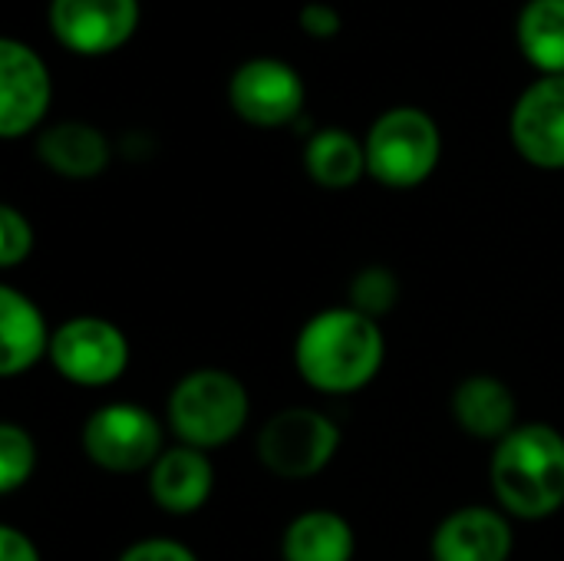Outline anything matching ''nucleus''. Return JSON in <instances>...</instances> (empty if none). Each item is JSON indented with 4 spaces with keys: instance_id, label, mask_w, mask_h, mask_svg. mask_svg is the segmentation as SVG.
<instances>
[{
    "instance_id": "nucleus-1",
    "label": "nucleus",
    "mask_w": 564,
    "mask_h": 561,
    "mask_svg": "<svg viewBox=\"0 0 564 561\" xmlns=\"http://www.w3.org/2000/svg\"><path fill=\"white\" fill-rule=\"evenodd\" d=\"M294 360L301 377L324 393L367 387L383 364V334L357 308H330L311 317L297 337Z\"/></svg>"
},
{
    "instance_id": "nucleus-2",
    "label": "nucleus",
    "mask_w": 564,
    "mask_h": 561,
    "mask_svg": "<svg viewBox=\"0 0 564 561\" xmlns=\"http://www.w3.org/2000/svg\"><path fill=\"white\" fill-rule=\"evenodd\" d=\"M492 489L506 513L545 519L564 506V436L549 423L516 427L492 456Z\"/></svg>"
},
{
    "instance_id": "nucleus-3",
    "label": "nucleus",
    "mask_w": 564,
    "mask_h": 561,
    "mask_svg": "<svg viewBox=\"0 0 564 561\" xmlns=\"http://www.w3.org/2000/svg\"><path fill=\"white\" fill-rule=\"evenodd\" d=\"M367 172L387 188L423 185L443 155V136L436 119L420 106H393L380 112L364 139Z\"/></svg>"
},
{
    "instance_id": "nucleus-4",
    "label": "nucleus",
    "mask_w": 564,
    "mask_h": 561,
    "mask_svg": "<svg viewBox=\"0 0 564 561\" xmlns=\"http://www.w3.org/2000/svg\"><path fill=\"white\" fill-rule=\"evenodd\" d=\"M248 420V393L225 370H195L172 390L169 423L195 450H212L241 433Z\"/></svg>"
},
{
    "instance_id": "nucleus-5",
    "label": "nucleus",
    "mask_w": 564,
    "mask_h": 561,
    "mask_svg": "<svg viewBox=\"0 0 564 561\" xmlns=\"http://www.w3.org/2000/svg\"><path fill=\"white\" fill-rule=\"evenodd\" d=\"M307 86L294 63L281 56H251L228 76V106L258 129H281L301 119Z\"/></svg>"
},
{
    "instance_id": "nucleus-6",
    "label": "nucleus",
    "mask_w": 564,
    "mask_h": 561,
    "mask_svg": "<svg viewBox=\"0 0 564 561\" xmlns=\"http://www.w3.org/2000/svg\"><path fill=\"white\" fill-rule=\"evenodd\" d=\"M142 23L139 0H50L46 26L73 56H109L132 43Z\"/></svg>"
},
{
    "instance_id": "nucleus-7",
    "label": "nucleus",
    "mask_w": 564,
    "mask_h": 561,
    "mask_svg": "<svg viewBox=\"0 0 564 561\" xmlns=\"http://www.w3.org/2000/svg\"><path fill=\"white\" fill-rule=\"evenodd\" d=\"M340 446V430L317 410L278 413L258 440L261 463L281 479H307L321 473Z\"/></svg>"
},
{
    "instance_id": "nucleus-8",
    "label": "nucleus",
    "mask_w": 564,
    "mask_h": 561,
    "mask_svg": "<svg viewBox=\"0 0 564 561\" xmlns=\"http://www.w3.org/2000/svg\"><path fill=\"white\" fill-rule=\"evenodd\" d=\"M86 456L109 473H139L159 463L162 430L155 417L132 403H112L89 417L83 430Z\"/></svg>"
},
{
    "instance_id": "nucleus-9",
    "label": "nucleus",
    "mask_w": 564,
    "mask_h": 561,
    "mask_svg": "<svg viewBox=\"0 0 564 561\" xmlns=\"http://www.w3.org/2000/svg\"><path fill=\"white\" fill-rule=\"evenodd\" d=\"M53 367L79 387H106L122 377L129 364V344L112 321L73 317L50 344Z\"/></svg>"
},
{
    "instance_id": "nucleus-10",
    "label": "nucleus",
    "mask_w": 564,
    "mask_h": 561,
    "mask_svg": "<svg viewBox=\"0 0 564 561\" xmlns=\"http://www.w3.org/2000/svg\"><path fill=\"white\" fill-rule=\"evenodd\" d=\"M53 103V76L43 56L17 40H0V136L20 139L33 132Z\"/></svg>"
},
{
    "instance_id": "nucleus-11",
    "label": "nucleus",
    "mask_w": 564,
    "mask_h": 561,
    "mask_svg": "<svg viewBox=\"0 0 564 561\" xmlns=\"http://www.w3.org/2000/svg\"><path fill=\"white\" fill-rule=\"evenodd\" d=\"M509 136L529 165L549 172L564 169V76H539L519 93Z\"/></svg>"
},
{
    "instance_id": "nucleus-12",
    "label": "nucleus",
    "mask_w": 564,
    "mask_h": 561,
    "mask_svg": "<svg viewBox=\"0 0 564 561\" xmlns=\"http://www.w3.org/2000/svg\"><path fill=\"white\" fill-rule=\"evenodd\" d=\"M512 552V529L492 509H459L453 513L436 539L433 559L436 561H509Z\"/></svg>"
},
{
    "instance_id": "nucleus-13",
    "label": "nucleus",
    "mask_w": 564,
    "mask_h": 561,
    "mask_svg": "<svg viewBox=\"0 0 564 561\" xmlns=\"http://www.w3.org/2000/svg\"><path fill=\"white\" fill-rule=\"evenodd\" d=\"M36 155L63 179H96L112 159V145L102 129L83 119H63L46 126L36 139Z\"/></svg>"
},
{
    "instance_id": "nucleus-14",
    "label": "nucleus",
    "mask_w": 564,
    "mask_h": 561,
    "mask_svg": "<svg viewBox=\"0 0 564 561\" xmlns=\"http://www.w3.org/2000/svg\"><path fill=\"white\" fill-rule=\"evenodd\" d=\"M212 486H215V470L208 456L195 446H178L162 453L149 476L152 499L172 516H188L202 509L212 496Z\"/></svg>"
},
{
    "instance_id": "nucleus-15",
    "label": "nucleus",
    "mask_w": 564,
    "mask_h": 561,
    "mask_svg": "<svg viewBox=\"0 0 564 561\" xmlns=\"http://www.w3.org/2000/svg\"><path fill=\"white\" fill-rule=\"evenodd\" d=\"M50 331L36 304L17 288H0V350H3V377H17L30 370L50 350Z\"/></svg>"
},
{
    "instance_id": "nucleus-16",
    "label": "nucleus",
    "mask_w": 564,
    "mask_h": 561,
    "mask_svg": "<svg viewBox=\"0 0 564 561\" xmlns=\"http://www.w3.org/2000/svg\"><path fill=\"white\" fill-rule=\"evenodd\" d=\"M453 413L469 436L506 440L516 430L512 390L496 377H469L453 397Z\"/></svg>"
},
{
    "instance_id": "nucleus-17",
    "label": "nucleus",
    "mask_w": 564,
    "mask_h": 561,
    "mask_svg": "<svg viewBox=\"0 0 564 561\" xmlns=\"http://www.w3.org/2000/svg\"><path fill=\"white\" fill-rule=\"evenodd\" d=\"M516 46L539 76H564V0H525L516 17Z\"/></svg>"
},
{
    "instance_id": "nucleus-18",
    "label": "nucleus",
    "mask_w": 564,
    "mask_h": 561,
    "mask_svg": "<svg viewBox=\"0 0 564 561\" xmlns=\"http://www.w3.org/2000/svg\"><path fill=\"white\" fill-rule=\"evenodd\" d=\"M304 169L324 188H350L367 175V145L347 129H317L304 145Z\"/></svg>"
},
{
    "instance_id": "nucleus-19",
    "label": "nucleus",
    "mask_w": 564,
    "mask_h": 561,
    "mask_svg": "<svg viewBox=\"0 0 564 561\" xmlns=\"http://www.w3.org/2000/svg\"><path fill=\"white\" fill-rule=\"evenodd\" d=\"M354 532L337 513H304L284 532V561H350Z\"/></svg>"
},
{
    "instance_id": "nucleus-20",
    "label": "nucleus",
    "mask_w": 564,
    "mask_h": 561,
    "mask_svg": "<svg viewBox=\"0 0 564 561\" xmlns=\"http://www.w3.org/2000/svg\"><path fill=\"white\" fill-rule=\"evenodd\" d=\"M33 463H36V453H33L30 433H23L17 423H3L0 427V493L20 489L30 479Z\"/></svg>"
},
{
    "instance_id": "nucleus-21",
    "label": "nucleus",
    "mask_w": 564,
    "mask_h": 561,
    "mask_svg": "<svg viewBox=\"0 0 564 561\" xmlns=\"http://www.w3.org/2000/svg\"><path fill=\"white\" fill-rule=\"evenodd\" d=\"M350 294H354V308L360 314L377 317V314H387L397 304L400 284H397V278L387 268H367V271L357 274Z\"/></svg>"
},
{
    "instance_id": "nucleus-22",
    "label": "nucleus",
    "mask_w": 564,
    "mask_h": 561,
    "mask_svg": "<svg viewBox=\"0 0 564 561\" xmlns=\"http://www.w3.org/2000/svg\"><path fill=\"white\" fill-rule=\"evenodd\" d=\"M33 248V228L30 222L13 208V205H3L0 208V265L3 268H13L20 265Z\"/></svg>"
},
{
    "instance_id": "nucleus-23",
    "label": "nucleus",
    "mask_w": 564,
    "mask_h": 561,
    "mask_svg": "<svg viewBox=\"0 0 564 561\" xmlns=\"http://www.w3.org/2000/svg\"><path fill=\"white\" fill-rule=\"evenodd\" d=\"M297 26L311 40H334L344 30V13L327 0H307L297 10Z\"/></svg>"
},
{
    "instance_id": "nucleus-24",
    "label": "nucleus",
    "mask_w": 564,
    "mask_h": 561,
    "mask_svg": "<svg viewBox=\"0 0 564 561\" xmlns=\"http://www.w3.org/2000/svg\"><path fill=\"white\" fill-rule=\"evenodd\" d=\"M119 561H198L192 555V549L178 546V542H169V539H149V542H139L132 546Z\"/></svg>"
},
{
    "instance_id": "nucleus-25",
    "label": "nucleus",
    "mask_w": 564,
    "mask_h": 561,
    "mask_svg": "<svg viewBox=\"0 0 564 561\" xmlns=\"http://www.w3.org/2000/svg\"><path fill=\"white\" fill-rule=\"evenodd\" d=\"M0 561H40V555L23 532H17L13 526H3L0 529Z\"/></svg>"
}]
</instances>
